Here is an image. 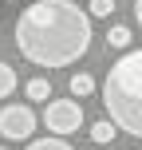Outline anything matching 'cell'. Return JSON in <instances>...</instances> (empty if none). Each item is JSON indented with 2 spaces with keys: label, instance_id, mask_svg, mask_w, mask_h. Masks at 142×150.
Instances as JSON below:
<instances>
[{
  "label": "cell",
  "instance_id": "obj_3",
  "mask_svg": "<svg viewBox=\"0 0 142 150\" xmlns=\"http://www.w3.org/2000/svg\"><path fill=\"white\" fill-rule=\"evenodd\" d=\"M44 127L52 130V134H75V130L83 127V107H79V99H47V107H44Z\"/></svg>",
  "mask_w": 142,
  "mask_h": 150
},
{
  "label": "cell",
  "instance_id": "obj_5",
  "mask_svg": "<svg viewBox=\"0 0 142 150\" xmlns=\"http://www.w3.org/2000/svg\"><path fill=\"white\" fill-rule=\"evenodd\" d=\"M24 95H28V103H47V99H52V79H44V75H36V79H28V87H24Z\"/></svg>",
  "mask_w": 142,
  "mask_h": 150
},
{
  "label": "cell",
  "instance_id": "obj_4",
  "mask_svg": "<svg viewBox=\"0 0 142 150\" xmlns=\"http://www.w3.org/2000/svg\"><path fill=\"white\" fill-rule=\"evenodd\" d=\"M36 111L28 103H8L0 107V138H12V142H24V138L36 134Z\"/></svg>",
  "mask_w": 142,
  "mask_h": 150
},
{
  "label": "cell",
  "instance_id": "obj_9",
  "mask_svg": "<svg viewBox=\"0 0 142 150\" xmlns=\"http://www.w3.org/2000/svg\"><path fill=\"white\" fill-rule=\"evenodd\" d=\"M114 0H87V16H99V20H111Z\"/></svg>",
  "mask_w": 142,
  "mask_h": 150
},
{
  "label": "cell",
  "instance_id": "obj_11",
  "mask_svg": "<svg viewBox=\"0 0 142 150\" xmlns=\"http://www.w3.org/2000/svg\"><path fill=\"white\" fill-rule=\"evenodd\" d=\"M107 44H111V47H126V44H130V28L114 24V28H111V36H107Z\"/></svg>",
  "mask_w": 142,
  "mask_h": 150
},
{
  "label": "cell",
  "instance_id": "obj_6",
  "mask_svg": "<svg viewBox=\"0 0 142 150\" xmlns=\"http://www.w3.org/2000/svg\"><path fill=\"white\" fill-rule=\"evenodd\" d=\"M114 130H119V127H114L111 119L91 122V142H95V146H111V142H114Z\"/></svg>",
  "mask_w": 142,
  "mask_h": 150
},
{
  "label": "cell",
  "instance_id": "obj_8",
  "mask_svg": "<svg viewBox=\"0 0 142 150\" xmlns=\"http://www.w3.org/2000/svg\"><path fill=\"white\" fill-rule=\"evenodd\" d=\"M24 150H75V146H71L63 134H55V138H32Z\"/></svg>",
  "mask_w": 142,
  "mask_h": 150
},
{
  "label": "cell",
  "instance_id": "obj_7",
  "mask_svg": "<svg viewBox=\"0 0 142 150\" xmlns=\"http://www.w3.org/2000/svg\"><path fill=\"white\" fill-rule=\"evenodd\" d=\"M67 87H71V95H75V99H87L91 91H95V75L79 71V75H71V79H67Z\"/></svg>",
  "mask_w": 142,
  "mask_h": 150
},
{
  "label": "cell",
  "instance_id": "obj_13",
  "mask_svg": "<svg viewBox=\"0 0 142 150\" xmlns=\"http://www.w3.org/2000/svg\"><path fill=\"white\" fill-rule=\"evenodd\" d=\"M0 150H4V146H0Z\"/></svg>",
  "mask_w": 142,
  "mask_h": 150
},
{
  "label": "cell",
  "instance_id": "obj_1",
  "mask_svg": "<svg viewBox=\"0 0 142 150\" xmlns=\"http://www.w3.org/2000/svg\"><path fill=\"white\" fill-rule=\"evenodd\" d=\"M16 47L36 67H71L91 47V16L75 0H36L16 20Z\"/></svg>",
  "mask_w": 142,
  "mask_h": 150
},
{
  "label": "cell",
  "instance_id": "obj_10",
  "mask_svg": "<svg viewBox=\"0 0 142 150\" xmlns=\"http://www.w3.org/2000/svg\"><path fill=\"white\" fill-rule=\"evenodd\" d=\"M12 91H16V71L8 63H0V99H8Z\"/></svg>",
  "mask_w": 142,
  "mask_h": 150
},
{
  "label": "cell",
  "instance_id": "obj_2",
  "mask_svg": "<svg viewBox=\"0 0 142 150\" xmlns=\"http://www.w3.org/2000/svg\"><path fill=\"white\" fill-rule=\"evenodd\" d=\"M107 119L130 138H142V47H130L111 63L103 79Z\"/></svg>",
  "mask_w": 142,
  "mask_h": 150
},
{
  "label": "cell",
  "instance_id": "obj_12",
  "mask_svg": "<svg viewBox=\"0 0 142 150\" xmlns=\"http://www.w3.org/2000/svg\"><path fill=\"white\" fill-rule=\"evenodd\" d=\"M134 24L142 28V0H134Z\"/></svg>",
  "mask_w": 142,
  "mask_h": 150
}]
</instances>
